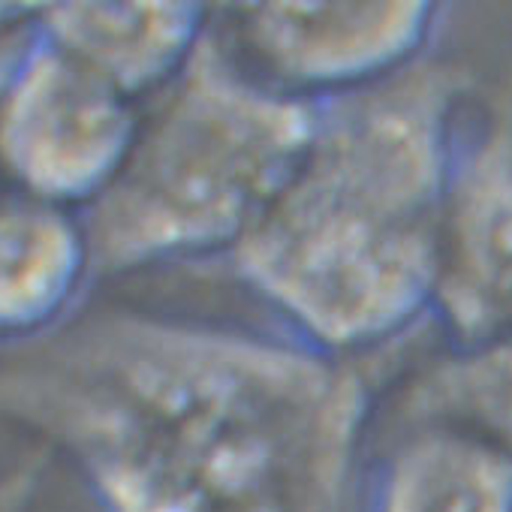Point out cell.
I'll return each instance as SVG.
<instances>
[{
	"mask_svg": "<svg viewBox=\"0 0 512 512\" xmlns=\"http://www.w3.org/2000/svg\"><path fill=\"white\" fill-rule=\"evenodd\" d=\"M0 410L67 443L115 512H350L371 386L296 335L100 314L0 368Z\"/></svg>",
	"mask_w": 512,
	"mask_h": 512,
	"instance_id": "obj_1",
	"label": "cell"
},
{
	"mask_svg": "<svg viewBox=\"0 0 512 512\" xmlns=\"http://www.w3.org/2000/svg\"><path fill=\"white\" fill-rule=\"evenodd\" d=\"M449 76L410 64L320 100L299 169L223 253L296 338L344 356L401 335L434 299Z\"/></svg>",
	"mask_w": 512,
	"mask_h": 512,
	"instance_id": "obj_2",
	"label": "cell"
},
{
	"mask_svg": "<svg viewBox=\"0 0 512 512\" xmlns=\"http://www.w3.org/2000/svg\"><path fill=\"white\" fill-rule=\"evenodd\" d=\"M320 127V100L244 70L205 31L88 205L91 272L223 256L287 187Z\"/></svg>",
	"mask_w": 512,
	"mask_h": 512,
	"instance_id": "obj_3",
	"label": "cell"
},
{
	"mask_svg": "<svg viewBox=\"0 0 512 512\" xmlns=\"http://www.w3.org/2000/svg\"><path fill=\"white\" fill-rule=\"evenodd\" d=\"M136 136L130 97L37 31L0 100V166L25 193L61 208L91 205Z\"/></svg>",
	"mask_w": 512,
	"mask_h": 512,
	"instance_id": "obj_4",
	"label": "cell"
},
{
	"mask_svg": "<svg viewBox=\"0 0 512 512\" xmlns=\"http://www.w3.org/2000/svg\"><path fill=\"white\" fill-rule=\"evenodd\" d=\"M434 10L425 4H263L241 10L266 79L329 100L413 64Z\"/></svg>",
	"mask_w": 512,
	"mask_h": 512,
	"instance_id": "obj_5",
	"label": "cell"
},
{
	"mask_svg": "<svg viewBox=\"0 0 512 512\" xmlns=\"http://www.w3.org/2000/svg\"><path fill=\"white\" fill-rule=\"evenodd\" d=\"M434 299L479 338L512 326V133L500 127L446 193Z\"/></svg>",
	"mask_w": 512,
	"mask_h": 512,
	"instance_id": "obj_6",
	"label": "cell"
},
{
	"mask_svg": "<svg viewBox=\"0 0 512 512\" xmlns=\"http://www.w3.org/2000/svg\"><path fill=\"white\" fill-rule=\"evenodd\" d=\"M196 4H70L43 13V34L124 97L169 85L205 34Z\"/></svg>",
	"mask_w": 512,
	"mask_h": 512,
	"instance_id": "obj_7",
	"label": "cell"
},
{
	"mask_svg": "<svg viewBox=\"0 0 512 512\" xmlns=\"http://www.w3.org/2000/svg\"><path fill=\"white\" fill-rule=\"evenodd\" d=\"M88 275L85 226L61 205L34 196L0 202V338L49 335Z\"/></svg>",
	"mask_w": 512,
	"mask_h": 512,
	"instance_id": "obj_8",
	"label": "cell"
},
{
	"mask_svg": "<svg viewBox=\"0 0 512 512\" xmlns=\"http://www.w3.org/2000/svg\"><path fill=\"white\" fill-rule=\"evenodd\" d=\"M512 467L485 446L425 434L395 452L383 512H509Z\"/></svg>",
	"mask_w": 512,
	"mask_h": 512,
	"instance_id": "obj_9",
	"label": "cell"
},
{
	"mask_svg": "<svg viewBox=\"0 0 512 512\" xmlns=\"http://www.w3.org/2000/svg\"><path fill=\"white\" fill-rule=\"evenodd\" d=\"M401 410L416 419L464 413L512 437V344L431 371L407 392Z\"/></svg>",
	"mask_w": 512,
	"mask_h": 512,
	"instance_id": "obj_10",
	"label": "cell"
},
{
	"mask_svg": "<svg viewBox=\"0 0 512 512\" xmlns=\"http://www.w3.org/2000/svg\"><path fill=\"white\" fill-rule=\"evenodd\" d=\"M34 34H37V31H13V34H4V37H0V100H4L7 85H10L16 67L22 64L25 52L31 49Z\"/></svg>",
	"mask_w": 512,
	"mask_h": 512,
	"instance_id": "obj_11",
	"label": "cell"
}]
</instances>
